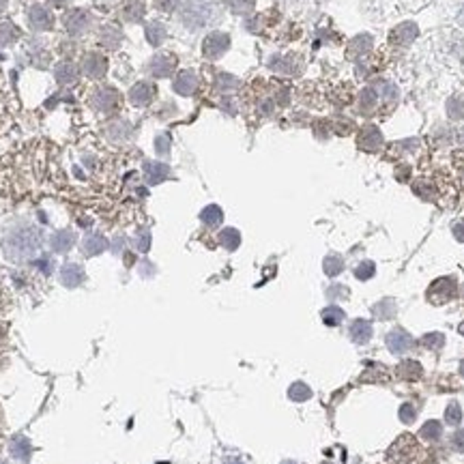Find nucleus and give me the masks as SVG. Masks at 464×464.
I'll use <instances>...</instances> for the list:
<instances>
[{
  "instance_id": "obj_32",
  "label": "nucleus",
  "mask_w": 464,
  "mask_h": 464,
  "mask_svg": "<svg viewBox=\"0 0 464 464\" xmlns=\"http://www.w3.org/2000/svg\"><path fill=\"white\" fill-rule=\"evenodd\" d=\"M374 273H376V264L372 260H366L355 269L357 280H370V278H374Z\"/></svg>"
},
{
  "instance_id": "obj_17",
  "label": "nucleus",
  "mask_w": 464,
  "mask_h": 464,
  "mask_svg": "<svg viewBox=\"0 0 464 464\" xmlns=\"http://www.w3.org/2000/svg\"><path fill=\"white\" fill-rule=\"evenodd\" d=\"M146 13V5L142 0H127L123 5V18L129 20V22H140Z\"/></svg>"
},
{
  "instance_id": "obj_7",
  "label": "nucleus",
  "mask_w": 464,
  "mask_h": 464,
  "mask_svg": "<svg viewBox=\"0 0 464 464\" xmlns=\"http://www.w3.org/2000/svg\"><path fill=\"white\" fill-rule=\"evenodd\" d=\"M63 24L67 26V30H69L71 34H82V32H84V30L89 28V24H91V18H89V13H86V11L73 9V11L65 13V18H63Z\"/></svg>"
},
{
  "instance_id": "obj_40",
  "label": "nucleus",
  "mask_w": 464,
  "mask_h": 464,
  "mask_svg": "<svg viewBox=\"0 0 464 464\" xmlns=\"http://www.w3.org/2000/svg\"><path fill=\"white\" fill-rule=\"evenodd\" d=\"M224 464H245V462H243L241 458H235V456H230V458H226V460H224Z\"/></svg>"
},
{
  "instance_id": "obj_15",
  "label": "nucleus",
  "mask_w": 464,
  "mask_h": 464,
  "mask_svg": "<svg viewBox=\"0 0 464 464\" xmlns=\"http://www.w3.org/2000/svg\"><path fill=\"white\" fill-rule=\"evenodd\" d=\"M196 89H198V77H196V73H191V71H183L174 82V91L179 95H191Z\"/></svg>"
},
{
  "instance_id": "obj_12",
  "label": "nucleus",
  "mask_w": 464,
  "mask_h": 464,
  "mask_svg": "<svg viewBox=\"0 0 464 464\" xmlns=\"http://www.w3.org/2000/svg\"><path fill=\"white\" fill-rule=\"evenodd\" d=\"M105 58L103 56H99V54H86L84 56V60H82V71L89 75V77H101L103 73H105Z\"/></svg>"
},
{
  "instance_id": "obj_9",
  "label": "nucleus",
  "mask_w": 464,
  "mask_h": 464,
  "mask_svg": "<svg viewBox=\"0 0 464 464\" xmlns=\"http://www.w3.org/2000/svg\"><path fill=\"white\" fill-rule=\"evenodd\" d=\"M174 67H176V56H172V54H157L150 60L148 69H150V73L155 77H166V75H170L174 71Z\"/></svg>"
},
{
  "instance_id": "obj_3",
  "label": "nucleus",
  "mask_w": 464,
  "mask_h": 464,
  "mask_svg": "<svg viewBox=\"0 0 464 464\" xmlns=\"http://www.w3.org/2000/svg\"><path fill=\"white\" fill-rule=\"evenodd\" d=\"M387 348L394 353V355H404V353H408L411 348L415 346V340H413V335L408 333V331H404V329H394V331H389L387 333Z\"/></svg>"
},
{
  "instance_id": "obj_36",
  "label": "nucleus",
  "mask_w": 464,
  "mask_h": 464,
  "mask_svg": "<svg viewBox=\"0 0 464 464\" xmlns=\"http://www.w3.org/2000/svg\"><path fill=\"white\" fill-rule=\"evenodd\" d=\"M153 5L164 13H170L179 7V0H153Z\"/></svg>"
},
{
  "instance_id": "obj_34",
  "label": "nucleus",
  "mask_w": 464,
  "mask_h": 464,
  "mask_svg": "<svg viewBox=\"0 0 464 464\" xmlns=\"http://www.w3.org/2000/svg\"><path fill=\"white\" fill-rule=\"evenodd\" d=\"M445 419H447V423H451V425H458V423L462 421V408L458 406V402H451V404L447 406Z\"/></svg>"
},
{
  "instance_id": "obj_18",
  "label": "nucleus",
  "mask_w": 464,
  "mask_h": 464,
  "mask_svg": "<svg viewBox=\"0 0 464 464\" xmlns=\"http://www.w3.org/2000/svg\"><path fill=\"white\" fill-rule=\"evenodd\" d=\"M396 374H398V378H402V380H415V378H419V376L423 374V370H421L419 361L406 359V361H402V363L398 366Z\"/></svg>"
},
{
  "instance_id": "obj_22",
  "label": "nucleus",
  "mask_w": 464,
  "mask_h": 464,
  "mask_svg": "<svg viewBox=\"0 0 464 464\" xmlns=\"http://www.w3.org/2000/svg\"><path fill=\"white\" fill-rule=\"evenodd\" d=\"M321 318L327 327H337L342 321H344V309L337 307V305H329L321 312Z\"/></svg>"
},
{
  "instance_id": "obj_25",
  "label": "nucleus",
  "mask_w": 464,
  "mask_h": 464,
  "mask_svg": "<svg viewBox=\"0 0 464 464\" xmlns=\"http://www.w3.org/2000/svg\"><path fill=\"white\" fill-rule=\"evenodd\" d=\"M323 269H325V273H327L329 278H333V276L342 273V269H344V260H342L337 254H329V256L325 258V262H323Z\"/></svg>"
},
{
  "instance_id": "obj_1",
  "label": "nucleus",
  "mask_w": 464,
  "mask_h": 464,
  "mask_svg": "<svg viewBox=\"0 0 464 464\" xmlns=\"http://www.w3.org/2000/svg\"><path fill=\"white\" fill-rule=\"evenodd\" d=\"M41 243H44V237H41V232H39V228L20 226V228L11 230L9 235L5 237L3 250H5V256L11 262H26V260H32L39 254Z\"/></svg>"
},
{
  "instance_id": "obj_16",
  "label": "nucleus",
  "mask_w": 464,
  "mask_h": 464,
  "mask_svg": "<svg viewBox=\"0 0 464 464\" xmlns=\"http://www.w3.org/2000/svg\"><path fill=\"white\" fill-rule=\"evenodd\" d=\"M217 239H219V245L226 247L228 252H235L241 245V235H239V230H235V228H224Z\"/></svg>"
},
{
  "instance_id": "obj_28",
  "label": "nucleus",
  "mask_w": 464,
  "mask_h": 464,
  "mask_svg": "<svg viewBox=\"0 0 464 464\" xmlns=\"http://www.w3.org/2000/svg\"><path fill=\"white\" fill-rule=\"evenodd\" d=\"M419 434H421V439H425V441H437V439H441V423L439 421H428L423 425V428L419 430Z\"/></svg>"
},
{
  "instance_id": "obj_6",
  "label": "nucleus",
  "mask_w": 464,
  "mask_h": 464,
  "mask_svg": "<svg viewBox=\"0 0 464 464\" xmlns=\"http://www.w3.org/2000/svg\"><path fill=\"white\" fill-rule=\"evenodd\" d=\"M28 22L34 30H50L54 24V15L50 9H46L44 5H34L28 11Z\"/></svg>"
},
{
  "instance_id": "obj_14",
  "label": "nucleus",
  "mask_w": 464,
  "mask_h": 464,
  "mask_svg": "<svg viewBox=\"0 0 464 464\" xmlns=\"http://www.w3.org/2000/svg\"><path fill=\"white\" fill-rule=\"evenodd\" d=\"M73 243H75V235H73L71 230H60V232H56V235L50 239V247H52L56 254L69 252V250L73 247Z\"/></svg>"
},
{
  "instance_id": "obj_27",
  "label": "nucleus",
  "mask_w": 464,
  "mask_h": 464,
  "mask_svg": "<svg viewBox=\"0 0 464 464\" xmlns=\"http://www.w3.org/2000/svg\"><path fill=\"white\" fill-rule=\"evenodd\" d=\"M11 453L15 456V458H28L30 456V443L24 439V437H15L13 441H11Z\"/></svg>"
},
{
  "instance_id": "obj_38",
  "label": "nucleus",
  "mask_w": 464,
  "mask_h": 464,
  "mask_svg": "<svg viewBox=\"0 0 464 464\" xmlns=\"http://www.w3.org/2000/svg\"><path fill=\"white\" fill-rule=\"evenodd\" d=\"M451 445H453L458 451H462V453H464V430H458V432L451 437Z\"/></svg>"
},
{
  "instance_id": "obj_4",
  "label": "nucleus",
  "mask_w": 464,
  "mask_h": 464,
  "mask_svg": "<svg viewBox=\"0 0 464 464\" xmlns=\"http://www.w3.org/2000/svg\"><path fill=\"white\" fill-rule=\"evenodd\" d=\"M228 48H230V37L226 32H211L202 44V54L207 58H219Z\"/></svg>"
},
{
  "instance_id": "obj_26",
  "label": "nucleus",
  "mask_w": 464,
  "mask_h": 464,
  "mask_svg": "<svg viewBox=\"0 0 464 464\" xmlns=\"http://www.w3.org/2000/svg\"><path fill=\"white\" fill-rule=\"evenodd\" d=\"M228 7L232 9V13H237V15H247V13L254 11L256 0H228Z\"/></svg>"
},
{
  "instance_id": "obj_35",
  "label": "nucleus",
  "mask_w": 464,
  "mask_h": 464,
  "mask_svg": "<svg viewBox=\"0 0 464 464\" xmlns=\"http://www.w3.org/2000/svg\"><path fill=\"white\" fill-rule=\"evenodd\" d=\"M421 344H423L425 348H441V346L445 344V337H443L441 333H428V335L421 337Z\"/></svg>"
},
{
  "instance_id": "obj_41",
  "label": "nucleus",
  "mask_w": 464,
  "mask_h": 464,
  "mask_svg": "<svg viewBox=\"0 0 464 464\" xmlns=\"http://www.w3.org/2000/svg\"><path fill=\"white\" fill-rule=\"evenodd\" d=\"M52 3H54L56 7H65V5L69 3V0H52Z\"/></svg>"
},
{
  "instance_id": "obj_13",
  "label": "nucleus",
  "mask_w": 464,
  "mask_h": 464,
  "mask_svg": "<svg viewBox=\"0 0 464 464\" xmlns=\"http://www.w3.org/2000/svg\"><path fill=\"white\" fill-rule=\"evenodd\" d=\"M380 144H382V136H380V131L376 129V127H366L363 131H361V136H359V146L363 148V150H368V153H374V150H378L380 148Z\"/></svg>"
},
{
  "instance_id": "obj_39",
  "label": "nucleus",
  "mask_w": 464,
  "mask_h": 464,
  "mask_svg": "<svg viewBox=\"0 0 464 464\" xmlns=\"http://www.w3.org/2000/svg\"><path fill=\"white\" fill-rule=\"evenodd\" d=\"M453 237L464 243V221H458V224L453 226Z\"/></svg>"
},
{
  "instance_id": "obj_8",
  "label": "nucleus",
  "mask_w": 464,
  "mask_h": 464,
  "mask_svg": "<svg viewBox=\"0 0 464 464\" xmlns=\"http://www.w3.org/2000/svg\"><path fill=\"white\" fill-rule=\"evenodd\" d=\"M84 282V269L75 262H67L60 269V284L67 288H77Z\"/></svg>"
},
{
  "instance_id": "obj_29",
  "label": "nucleus",
  "mask_w": 464,
  "mask_h": 464,
  "mask_svg": "<svg viewBox=\"0 0 464 464\" xmlns=\"http://www.w3.org/2000/svg\"><path fill=\"white\" fill-rule=\"evenodd\" d=\"M75 69H73V65H69V63H63L58 69H56V77H58V82H63V84H73L75 82Z\"/></svg>"
},
{
  "instance_id": "obj_23",
  "label": "nucleus",
  "mask_w": 464,
  "mask_h": 464,
  "mask_svg": "<svg viewBox=\"0 0 464 464\" xmlns=\"http://www.w3.org/2000/svg\"><path fill=\"white\" fill-rule=\"evenodd\" d=\"M168 174H170V170H168V166H164V164H146V181H148L150 185L162 183Z\"/></svg>"
},
{
  "instance_id": "obj_2",
  "label": "nucleus",
  "mask_w": 464,
  "mask_h": 464,
  "mask_svg": "<svg viewBox=\"0 0 464 464\" xmlns=\"http://www.w3.org/2000/svg\"><path fill=\"white\" fill-rule=\"evenodd\" d=\"M456 290H458V286H456L453 278H439L428 288V301L434 303V305H443V303H447L456 297Z\"/></svg>"
},
{
  "instance_id": "obj_30",
  "label": "nucleus",
  "mask_w": 464,
  "mask_h": 464,
  "mask_svg": "<svg viewBox=\"0 0 464 464\" xmlns=\"http://www.w3.org/2000/svg\"><path fill=\"white\" fill-rule=\"evenodd\" d=\"M95 97H101V101H97V105L101 108V110H110L112 105H116V95L114 91H110V89H99L97 93H95Z\"/></svg>"
},
{
  "instance_id": "obj_11",
  "label": "nucleus",
  "mask_w": 464,
  "mask_h": 464,
  "mask_svg": "<svg viewBox=\"0 0 464 464\" xmlns=\"http://www.w3.org/2000/svg\"><path fill=\"white\" fill-rule=\"evenodd\" d=\"M348 335H351V340L355 344H368L370 337H372V323L370 321H363V318H357L353 321L351 329H348Z\"/></svg>"
},
{
  "instance_id": "obj_19",
  "label": "nucleus",
  "mask_w": 464,
  "mask_h": 464,
  "mask_svg": "<svg viewBox=\"0 0 464 464\" xmlns=\"http://www.w3.org/2000/svg\"><path fill=\"white\" fill-rule=\"evenodd\" d=\"M105 247H108V241L101 235H91L82 241V252L86 256H97V254L105 252Z\"/></svg>"
},
{
  "instance_id": "obj_31",
  "label": "nucleus",
  "mask_w": 464,
  "mask_h": 464,
  "mask_svg": "<svg viewBox=\"0 0 464 464\" xmlns=\"http://www.w3.org/2000/svg\"><path fill=\"white\" fill-rule=\"evenodd\" d=\"M447 114L451 119H464V99L462 97H453L447 103Z\"/></svg>"
},
{
  "instance_id": "obj_33",
  "label": "nucleus",
  "mask_w": 464,
  "mask_h": 464,
  "mask_svg": "<svg viewBox=\"0 0 464 464\" xmlns=\"http://www.w3.org/2000/svg\"><path fill=\"white\" fill-rule=\"evenodd\" d=\"M18 37V28L13 24H0V46H7Z\"/></svg>"
},
{
  "instance_id": "obj_21",
  "label": "nucleus",
  "mask_w": 464,
  "mask_h": 464,
  "mask_svg": "<svg viewBox=\"0 0 464 464\" xmlns=\"http://www.w3.org/2000/svg\"><path fill=\"white\" fill-rule=\"evenodd\" d=\"M288 398H290L292 402H305V400L312 398V389H309L305 382L297 380V382H292V385L288 387Z\"/></svg>"
},
{
  "instance_id": "obj_10",
  "label": "nucleus",
  "mask_w": 464,
  "mask_h": 464,
  "mask_svg": "<svg viewBox=\"0 0 464 464\" xmlns=\"http://www.w3.org/2000/svg\"><path fill=\"white\" fill-rule=\"evenodd\" d=\"M155 97V86L150 82H138L131 91H129V101L134 105H148Z\"/></svg>"
},
{
  "instance_id": "obj_20",
  "label": "nucleus",
  "mask_w": 464,
  "mask_h": 464,
  "mask_svg": "<svg viewBox=\"0 0 464 464\" xmlns=\"http://www.w3.org/2000/svg\"><path fill=\"white\" fill-rule=\"evenodd\" d=\"M200 219H202L205 226H209V228H217V226L224 221V211H221L217 205H209V207L202 209Z\"/></svg>"
},
{
  "instance_id": "obj_37",
  "label": "nucleus",
  "mask_w": 464,
  "mask_h": 464,
  "mask_svg": "<svg viewBox=\"0 0 464 464\" xmlns=\"http://www.w3.org/2000/svg\"><path fill=\"white\" fill-rule=\"evenodd\" d=\"M400 419L404 423H413L415 421V406L413 404H402L400 406Z\"/></svg>"
},
{
  "instance_id": "obj_5",
  "label": "nucleus",
  "mask_w": 464,
  "mask_h": 464,
  "mask_svg": "<svg viewBox=\"0 0 464 464\" xmlns=\"http://www.w3.org/2000/svg\"><path fill=\"white\" fill-rule=\"evenodd\" d=\"M419 34V28L417 24L413 22H404L400 26H396L392 32H389V44L396 46V48H406L411 41H415V37Z\"/></svg>"
},
{
  "instance_id": "obj_24",
  "label": "nucleus",
  "mask_w": 464,
  "mask_h": 464,
  "mask_svg": "<svg viewBox=\"0 0 464 464\" xmlns=\"http://www.w3.org/2000/svg\"><path fill=\"white\" fill-rule=\"evenodd\" d=\"M146 39L153 44V46H162L164 39H166V30L160 22H153L146 26Z\"/></svg>"
},
{
  "instance_id": "obj_42",
  "label": "nucleus",
  "mask_w": 464,
  "mask_h": 464,
  "mask_svg": "<svg viewBox=\"0 0 464 464\" xmlns=\"http://www.w3.org/2000/svg\"><path fill=\"white\" fill-rule=\"evenodd\" d=\"M460 333H462V335H464V323H462V325H460Z\"/></svg>"
}]
</instances>
